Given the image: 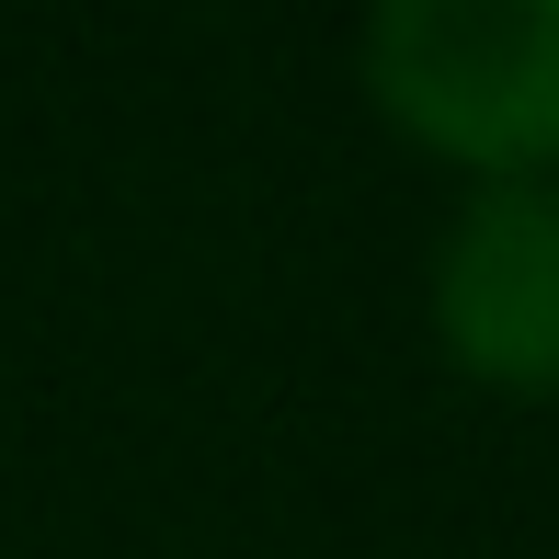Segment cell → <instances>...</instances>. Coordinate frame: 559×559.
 I'll list each match as a JSON object with an SVG mask.
<instances>
[{
    "label": "cell",
    "mask_w": 559,
    "mask_h": 559,
    "mask_svg": "<svg viewBox=\"0 0 559 559\" xmlns=\"http://www.w3.org/2000/svg\"><path fill=\"white\" fill-rule=\"evenodd\" d=\"M435 354L491 400H559V183H468L423 263Z\"/></svg>",
    "instance_id": "cell-2"
},
{
    "label": "cell",
    "mask_w": 559,
    "mask_h": 559,
    "mask_svg": "<svg viewBox=\"0 0 559 559\" xmlns=\"http://www.w3.org/2000/svg\"><path fill=\"white\" fill-rule=\"evenodd\" d=\"M354 81L456 183H559V0H377Z\"/></svg>",
    "instance_id": "cell-1"
}]
</instances>
